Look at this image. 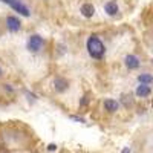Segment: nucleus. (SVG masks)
Here are the masks:
<instances>
[{
	"label": "nucleus",
	"mask_w": 153,
	"mask_h": 153,
	"mask_svg": "<svg viewBox=\"0 0 153 153\" xmlns=\"http://www.w3.org/2000/svg\"><path fill=\"white\" fill-rule=\"evenodd\" d=\"M43 46V38L40 35H31L28 40V49L32 52H38Z\"/></svg>",
	"instance_id": "nucleus-2"
},
{
	"label": "nucleus",
	"mask_w": 153,
	"mask_h": 153,
	"mask_svg": "<svg viewBox=\"0 0 153 153\" xmlns=\"http://www.w3.org/2000/svg\"><path fill=\"white\" fill-rule=\"evenodd\" d=\"M87 51H89V54H91L94 58H97V60L103 58V55L106 52L104 45L101 43V40L98 37H95V35L89 37V40H87Z\"/></svg>",
	"instance_id": "nucleus-1"
},
{
	"label": "nucleus",
	"mask_w": 153,
	"mask_h": 153,
	"mask_svg": "<svg viewBox=\"0 0 153 153\" xmlns=\"http://www.w3.org/2000/svg\"><path fill=\"white\" fill-rule=\"evenodd\" d=\"M2 2H3V3H8V5H12L16 0H2Z\"/></svg>",
	"instance_id": "nucleus-13"
},
{
	"label": "nucleus",
	"mask_w": 153,
	"mask_h": 153,
	"mask_svg": "<svg viewBox=\"0 0 153 153\" xmlns=\"http://www.w3.org/2000/svg\"><path fill=\"white\" fill-rule=\"evenodd\" d=\"M48 150H49V152H54V150H57V146H55V144H49V146H48Z\"/></svg>",
	"instance_id": "nucleus-12"
},
{
	"label": "nucleus",
	"mask_w": 153,
	"mask_h": 153,
	"mask_svg": "<svg viewBox=\"0 0 153 153\" xmlns=\"http://www.w3.org/2000/svg\"><path fill=\"white\" fill-rule=\"evenodd\" d=\"M104 9H106V12L109 16H115V14H118V5H117V2H107L106 5H104Z\"/></svg>",
	"instance_id": "nucleus-9"
},
{
	"label": "nucleus",
	"mask_w": 153,
	"mask_h": 153,
	"mask_svg": "<svg viewBox=\"0 0 153 153\" xmlns=\"http://www.w3.org/2000/svg\"><path fill=\"white\" fill-rule=\"evenodd\" d=\"M121 153H130V149H129V147H124Z\"/></svg>",
	"instance_id": "nucleus-14"
},
{
	"label": "nucleus",
	"mask_w": 153,
	"mask_h": 153,
	"mask_svg": "<svg viewBox=\"0 0 153 153\" xmlns=\"http://www.w3.org/2000/svg\"><path fill=\"white\" fill-rule=\"evenodd\" d=\"M20 20L17 19V17H14V16H9L8 19H6V26H8V29L9 31H12V32H16V31H19L20 29Z\"/></svg>",
	"instance_id": "nucleus-3"
},
{
	"label": "nucleus",
	"mask_w": 153,
	"mask_h": 153,
	"mask_svg": "<svg viewBox=\"0 0 153 153\" xmlns=\"http://www.w3.org/2000/svg\"><path fill=\"white\" fill-rule=\"evenodd\" d=\"M11 6L14 8V9H16L17 12H20L22 16H25V17H29V14H31V12H29V9H28L26 6H25V5H23V3L20 2V0H16V2L12 3Z\"/></svg>",
	"instance_id": "nucleus-4"
},
{
	"label": "nucleus",
	"mask_w": 153,
	"mask_h": 153,
	"mask_svg": "<svg viewBox=\"0 0 153 153\" xmlns=\"http://www.w3.org/2000/svg\"><path fill=\"white\" fill-rule=\"evenodd\" d=\"M0 76H2V69H0Z\"/></svg>",
	"instance_id": "nucleus-15"
},
{
	"label": "nucleus",
	"mask_w": 153,
	"mask_h": 153,
	"mask_svg": "<svg viewBox=\"0 0 153 153\" xmlns=\"http://www.w3.org/2000/svg\"><path fill=\"white\" fill-rule=\"evenodd\" d=\"M104 109L107 110V112H117L118 109H120V104L117 103V101L115 100H106L104 101Z\"/></svg>",
	"instance_id": "nucleus-10"
},
{
	"label": "nucleus",
	"mask_w": 153,
	"mask_h": 153,
	"mask_svg": "<svg viewBox=\"0 0 153 153\" xmlns=\"http://www.w3.org/2000/svg\"><path fill=\"white\" fill-rule=\"evenodd\" d=\"M138 81L141 83V84H150L153 81V76L150 74H141L138 76Z\"/></svg>",
	"instance_id": "nucleus-11"
},
{
	"label": "nucleus",
	"mask_w": 153,
	"mask_h": 153,
	"mask_svg": "<svg viewBox=\"0 0 153 153\" xmlns=\"http://www.w3.org/2000/svg\"><path fill=\"white\" fill-rule=\"evenodd\" d=\"M68 86H69V83L65 78H55V81H54V87L58 92H65L68 89Z\"/></svg>",
	"instance_id": "nucleus-7"
},
{
	"label": "nucleus",
	"mask_w": 153,
	"mask_h": 153,
	"mask_svg": "<svg viewBox=\"0 0 153 153\" xmlns=\"http://www.w3.org/2000/svg\"><path fill=\"white\" fill-rule=\"evenodd\" d=\"M138 97H141V98H147L150 94H152V89L149 84H139L136 87V92H135Z\"/></svg>",
	"instance_id": "nucleus-5"
},
{
	"label": "nucleus",
	"mask_w": 153,
	"mask_h": 153,
	"mask_svg": "<svg viewBox=\"0 0 153 153\" xmlns=\"http://www.w3.org/2000/svg\"><path fill=\"white\" fill-rule=\"evenodd\" d=\"M124 61H126V66L129 69H136L139 66V58L136 55H127Z\"/></svg>",
	"instance_id": "nucleus-6"
},
{
	"label": "nucleus",
	"mask_w": 153,
	"mask_h": 153,
	"mask_svg": "<svg viewBox=\"0 0 153 153\" xmlns=\"http://www.w3.org/2000/svg\"><path fill=\"white\" fill-rule=\"evenodd\" d=\"M81 14L84 16V17H92L94 14H95V8H94V5L92 3H84L83 6H81Z\"/></svg>",
	"instance_id": "nucleus-8"
}]
</instances>
